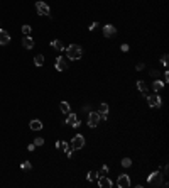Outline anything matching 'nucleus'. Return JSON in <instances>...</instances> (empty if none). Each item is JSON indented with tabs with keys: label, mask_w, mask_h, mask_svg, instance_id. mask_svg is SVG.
<instances>
[{
	"label": "nucleus",
	"mask_w": 169,
	"mask_h": 188,
	"mask_svg": "<svg viewBox=\"0 0 169 188\" xmlns=\"http://www.w3.org/2000/svg\"><path fill=\"white\" fill-rule=\"evenodd\" d=\"M66 56L70 59H80L81 56H83V49H81V46H78V44H71V46H68L66 48Z\"/></svg>",
	"instance_id": "nucleus-1"
},
{
	"label": "nucleus",
	"mask_w": 169,
	"mask_h": 188,
	"mask_svg": "<svg viewBox=\"0 0 169 188\" xmlns=\"http://www.w3.org/2000/svg\"><path fill=\"white\" fill-rule=\"evenodd\" d=\"M147 183L151 185V186H162V173L161 171H154V173L149 175V178H147Z\"/></svg>",
	"instance_id": "nucleus-2"
},
{
	"label": "nucleus",
	"mask_w": 169,
	"mask_h": 188,
	"mask_svg": "<svg viewBox=\"0 0 169 188\" xmlns=\"http://www.w3.org/2000/svg\"><path fill=\"white\" fill-rule=\"evenodd\" d=\"M36 9H37V14H41V15H51V9H49V5L46 4V2H42V0L36 2Z\"/></svg>",
	"instance_id": "nucleus-3"
},
{
	"label": "nucleus",
	"mask_w": 169,
	"mask_h": 188,
	"mask_svg": "<svg viewBox=\"0 0 169 188\" xmlns=\"http://www.w3.org/2000/svg\"><path fill=\"white\" fill-rule=\"evenodd\" d=\"M147 103H149V107H152V109H157V107H161L162 105V98L156 93V95H149L147 97Z\"/></svg>",
	"instance_id": "nucleus-4"
},
{
	"label": "nucleus",
	"mask_w": 169,
	"mask_h": 188,
	"mask_svg": "<svg viewBox=\"0 0 169 188\" xmlns=\"http://www.w3.org/2000/svg\"><path fill=\"white\" fill-rule=\"evenodd\" d=\"M100 120H102V119H100V114H98V112H88V127H90V129L96 127Z\"/></svg>",
	"instance_id": "nucleus-5"
},
{
	"label": "nucleus",
	"mask_w": 169,
	"mask_h": 188,
	"mask_svg": "<svg viewBox=\"0 0 169 188\" xmlns=\"http://www.w3.org/2000/svg\"><path fill=\"white\" fill-rule=\"evenodd\" d=\"M84 146V137L81 134H76V136L71 139V149H81Z\"/></svg>",
	"instance_id": "nucleus-6"
},
{
	"label": "nucleus",
	"mask_w": 169,
	"mask_h": 188,
	"mask_svg": "<svg viewBox=\"0 0 169 188\" xmlns=\"http://www.w3.org/2000/svg\"><path fill=\"white\" fill-rule=\"evenodd\" d=\"M117 186L118 188H129L130 186V176L129 175H120L117 180Z\"/></svg>",
	"instance_id": "nucleus-7"
},
{
	"label": "nucleus",
	"mask_w": 169,
	"mask_h": 188,
	"mask_svg": "<svg viewBox=\"0 0 169 188\" xmlns=\"http://www.w3.org/2000/svg\"><path fill=\"white\" fill-rule=\"evenodd\" d=\"M66 124H68V125H71V127H74V129H78V127L81 125V122L78 120V115H74V114H68Z\"/></svg>",
	"instance_id": "nucleus-8"
},
{
	"label": "nucleus",
	"mask_w": 169,
	"mask_h": 188,
	"mask_svg": "<svg viewBox=\"0 0 169 188\" xmlns=\"http://www.w3.org/2000/svg\"><path fill=\"white\" fill-rule=\"evenodd\" d=\"M115 34H117V27L112 26V24H105V27H103V36L105 37H113Z\"/></svg>",
	"instance_id": "nucleus-9"
},
{
	"label": "nucleus",
	"mask_w": 169,
	"mask_h": 188,
	"mask_svg": "<svg viewBox=\"0 0 169 188\" xmlns=\"http://www.w3.org/2000/svg\"><path fill=\"white\" fill-rule=\"evenodd\" d=\"M54 66H56V70H58V71H64L68 68V63H66V59L63 58V56H58V58H56Z\"/></svg>",
	"instance_id": "nucleus-10"
},
{
	"label": "nucleus",
	"mask_w": 169,
	"mask_h": 188,
	"mask_svg": "<svg viewBox=\"0 0 169 188\" xmlns=\"http://www.w3.org/2000/svg\"><path fill=\"white\" fill-rule=\"evenodd\" d=\"M98 185L102 188H112L113 186V183H112V180H108L105 175H102V176H98Z\"/></svg>",
	"instance_id": "nucleus-11"
},
{
	"label": "nucleus",
	"mask_w": 169,
	"mask_h": 188,
	"mask_svg": "<svg viewBox=\"0 0 169 188\" xmlns=\"http://www.w3.org/2000/svg\"><path fill=\"white\" fill-rule=\"evenodd\" d=\"M10 42V34L7 32V31L0 29V46H5Z\"/></svg>",
	"instance_id": "nucleus-12"
},
{
	"label": "nucleus",
	"mask_w": 169,
	"mask_h": 188,
	"mask_svg": "<svg viewBox=\"0 0 169 188\" xmlns=\"http://www.w3.org/2000/svg\"><path fill=\"white\" fill-rule=\"evenodd\" d=\"M98 114H100V119H102V120H107V114H108V105L107 103H100Z\"/></svg>",
	"instance_id": "nucleus-13"
},
{
	"label": "nucleus",
	"mask_w": 169,
	"mask_h": 188,
	"mask_svg": "<svg viewBox=\"0 0 169 188\" xmlns=\"http://www.w3.org/2000/svg\"><path fill=\"white\" fill-rule=\"evenodd\" d=\"M22 46L26 49H32L34 48V39L31 36H24V39H22Z\"/></svg>",
	"instance_id": "nucleus-14"
},
{
	"label": "nucleus",
	"mask_w": 169,
	"mask_h": 188,
	"mask_svg": "<svg viewBox=\"0 0 169 188\" xmlns=\"http://www.w3.org/2000/svg\"><path fill=\"white\" fill-rule=\"evenodd\" d=\"M29 127L32 131H41L44 125H42V122L39 120V119H34V120H31V124H29Z\"/></svg>",
	"instance_id": "nucleus-15"
},
{
	"label": "nucleus",
	"mask_w": 169,
	"mask_h": 188,
	"mask_svg": "<svg viewBox=\"0 0 169 188\" xmlns=\"http://www.w3.org/2000/svg\"><path fill=\"white\" fill-rule=\"evenodd\" d=\"M162 88H164V81H161V80H156L154 83H152V90H154L156 93H159Z\"/></svg>",
	"instance_id": "nucleus-16"
},
{
	"label": "nucleus",
	"mask_w": 169,
	"mask_h": 188,
	"mask_svg": "<svg viewBox=\"0 0 169 188\" xmlns=\"http://www.w3.org/2000/svg\"><path fill=\"white\" fill-rule=\"evenodd\" d=\"M51 46L56 49V51H63V49H64V44H63V42H61V41H59V39H54V41H51Z\"/></svg>",
	"instance_id": "nucleus-17"
},
{
	"label": "nucleus",
	"mask_w": 169,
	"mask_h": 188,
	"mask_svg": "<svg viewBox=\"0 0 169 188\" xmlns=\"http://www.w3.org/2000/svg\"><path fill=\"white\" fill-rule=\"evenodd\" d=\"M34 65H36V66H42V65H44V56H42V54H36V56H34Z\"/></svg>",
	"instance_id": "nucleus-18"
},
{
	"label": "nucleus",
	"mask_w": 169,
	"mask_h": 188,
	"mask_svg": "<svg viewBox=\"0 0 169 188\" xmlns=\"http://www.w3.org/2000/svg\"><path fill=\"white\" fill-rule=\"evenodd\" d=\"M59 109H61V112H63V114H70V103H68V102H61V103H59Z\"/></svg>",
	"instance_id": "nucleus-19"
},
{
	"label": "nucleus",
	"mask_w": 169,
	"mask_h": 188,
	"mask_svg": "<svg viewBox=\"0 0 169 188\" xmlns=\"http://www.w3.org/2000/svg\"><path fill=\"white\" fill-rule=\"evenodd\" d=\"M137 88H139V92L147 93V85H146V81H144V80H139V81H137Z\"/></svg>",
	"instance_id": "nucleus-20"
},
{
	"label": "nucleus",
	"mask_w": 169,
	"mask_h": 188,
	"mask_svg": "<svg viewBox=\"0 0 169 188\" xmlns=\"http://www.w3.org/2000/svg\"><path fill=\"white\" fill-rule=\"evenodd\" d=\"M98 176H100L98 171H88V175H86V180H88V181H95Z\"/></svg>",
	"instance_id": "nucleus-21"
},
{
	"label": "nucleus",
	"mask_w": 169,
	"mask_h": 188,
	"mask_svg": "<svg viewBox=\"0 0 169 188\" xmlns=\"http://www.w3.org/2000/svg\"><path fill=\"white\" fill-rule=\"evenodd\" d=\"M56 148H58V149H64V151H68V149H70V144H68V142H63V141H58V142H56Z\"/></svg>",
	"instance_id": "nucleus-22"
},
{
	"label": "nucleus",
	"mask_w": 169,
	"mask_h": 188,
	"mask_svg": "<svg viewBox=\"0 0 169 188\" xmlns=\"http://www.w3.org/2000/svg\"><path fill=\"white\" fill-rule=\"evenodd\" d=\"M122 166H124V168H130V166H132V159H130V158H124V159H122Z\"/></svg>",
	"instance_id": "nucleus-23"
},
{
	"label": "nucleus",
	"mask_w": 169,
	"mask_h": 188,
	"mask_svg": "<svg viewBox=\"0 0 169 188\" xmlns=\"http://www.w3.org/2000/svg\"><path fill=\"white\" fill-rule=\"evenodd\" d=\"M20 168L26 170V171H31V170H32V164H31L29 161H24V163H20Z\"/></svg>",
	"instance_id": "nucleus-24"
},
{
	"label": "nucleus",
	"mask_w": 169,
	"mask_h": 188,
	"mask_svg": "<svg viewBox=\"0 0 169 188\" xmlns=\"http://www.w3.org/2000/svg\"><path fill=\"white\" fill-rule=\"evenodd\" d=\"M31 31H32V27L31 26H22V32H24V36H31Z\"/></svg>",
	"instance_id": "nucleus-25"
},
{
	"label": "nucleus",
	"mask_w": 169,
	"mask_h": 188,
	"mask_svg": "<svg viewBox=\"0 0 169 188\" xmlns=\"http://www.w3.org/2000/svg\"><path fill=\"white\" fill-rule=\"evenodd\" d=\"M42 144H44V139H42V137H36V139H34V146H42Z\"/></svg>",
	"instance_id": "nucleus-26"
},
{
	"label": "nucleus",
	"mask_w": 169,
	"mask_h": 188,
	"mask_svg": "<svg viewBox=\"0 0 169 188\" xmlns=\"http://www.w3.org/2000/svg\"><path fill=\"white\" fill-rule=\"evenodd\" d=\"M108 171H110V168H108L107 164H103V166H102V170H100V173H98V175H100V176H102V175H107Z\"/></svg>",
	"instance_id": "nucleus-27"
},
{
	"label": "nucleus",
	"mask_w": 169,
	"mask_h": 188,
	"mask_svg": "<svg viewBox=\"0 0 169 188\" xmlns=\"http://www.w3.org/2000/svg\"><path fill=\"white\" fill-rule=\"evenodd\" d=\"M161 63H162V66H167V54H162Z\"/></svg>",
	"instance_id": "nucleus-28"
},
{
	"label": "nucleus",
	"mask_w": 169,
	"mask_h": 188,
	"mask_svg": "<svg viewBox=\"0 0 169 188\" xmlns=\"http://www.w3.org/2000/svg\"><path fill=\"white\" fill-rule=\"evenodd\" d=\"M144 68H146V65H144V63H139V65H137V68H135V70H137V71H142Z\"/></svg>",
	"instance_id": "nucleus-29"
},
{
	"label": "nucleus",
	"mask_w": 169,
	"mask_h": 188,
	"mask_svg": "<svg viewBox=\"0 0 169 188\" xmlns=\"http://www.w3.org/2000/svg\"><path fill=\"white\" fill-rule=\"evenodd\" d=\"M96 27H98V22H93V24H92V26H90V27H88V29H90V31H95V29H96Z\"/></svg>",
	"instance_id": "nucleus-30"
},
{
	"label": "nucleus",
	"mask_w": 169,
	"mask_h": 188,
	"mask_svg": "<svg viewBox=\"0 0 169 188\" xmlns=\"http://www.w3.org/2000/svg\"><path fill=\"white\" fill-rule=\"evenodd\" d=\"M122 51H124V53H127V51H129V44H122Z\"/></svg>",
	"instance_id": "nucleus-31"
},
{
	"label": "nucleus",
	"mask_w": 169,
	"mask_h": 188,
	"mask_svg": "<svg viewBox=\"0 0 169 188\" xmlns=\"http://www.w3.org/2000/svg\"><path fill=\"white\" fill-rule=\"evenodd\" d=\"M157 75H159V71H157V70H151V76H154V78H156Z\"/></svg>",
	"instance_id": "nucleus-32"
},
{
	"label": "nucleus",
	"mask_w": 169,
	"mask_h": 188,
	"mask_svg": "<svg viewBox=\"0 0 169 188\" xmlns=\"http://www.w3.org/2000/svg\"><path fill=\"white\" fill-rule=\"evenodd\" d=\"M34 149H36V146H34V142H32V144H29V146H27V151H34Z\"/></svg>",
	"instance_id": "nucleus-33"
},
{
	"label": "nucleus",
	"mask_w": 169,
	"mask_h": 188,
	"mask_svg": "<svg viewBox=\"0 0 169 188\" xmlns=\"http://www.w3.org/2000/svg\"><path fill=\"white\" fill-rule=\"evenodd\" d=\"M83 112H86V114L90 112V107H88V105H84V107H83Z\"/></svg>",
	"instance_id": "nucleus-34"
}]
</instances>
